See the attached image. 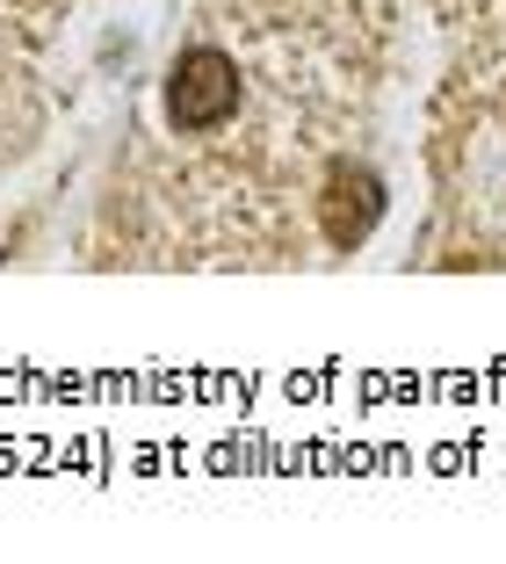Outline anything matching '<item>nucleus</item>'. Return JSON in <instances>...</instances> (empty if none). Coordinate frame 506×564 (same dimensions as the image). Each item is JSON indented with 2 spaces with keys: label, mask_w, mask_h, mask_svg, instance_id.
Wrapping results in <instances>:
<instances>
[{
  "label": "nucleus",
  "mask_w": 506,
  "mask_h": 564,
  "mask_svg": "<svg viewBox=\"0 0 506 564\" xmlns=\"http://www.w3.org/2000/svg\"><path fill=\"white\" fill-rule=\"evenodd\" d=\"M376 217H384V182H376L369 166H333L326 174V239L333 247H362L376 232Z\"/></svg>",
  "instance_id": "f03ea898"
},
{
  "label": "nucleus",
  "mask_w": 506,
  "mask_h": 564,
  "mask_svg": "<svg viewBox=\"0 0 506 564\" xmlns=\"http://www.w3.org/2000/svg\"><path fill=\"white\" fill-rule=\"evenodd\" d=\"M239 109V66L225 51H189L166 73V117L174 131H217V123Z\"/></svg>",
  "instance_id": "f257e3e1"
}]
</instances>
